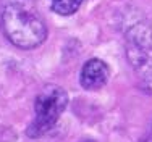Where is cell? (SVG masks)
Instances as JSON below:
<instances>
[{
  "instance_id": "1",
  "label": "cell",
  "mask_w": 152,
  "mask_h": 142,
  "mask_svg": "<svg viewBox=\"0 0 152 142\" xmlns=\"http://www.w3.org/2000/svg\"><path fill=\"white\" fill-rule=\"evenodd\" d=\"M0 26L5 37L23 50L36 49L47 37V26L41 15L20 0H13L3 7Z\"/></svg>"
},
{
  "instance_id": "2",
  "label": "cell",
  "mask_w": 152,
  "mask_h": 142,
  "mask_svg": "<svg viewBox=\"0 0 152 142\" xmlns=\"http://www.w3.org/2000/svg\"><path fill=\"white\" fill-rule=\"evenodd\" d=\"M68 105V94L60 86L49 84L37 94L34 100V119L26 134L32 139L47 134L58 121L60 115Z\"/></svg>"
},
{
  "instance_id": "3",
  "label": "cell",
  "mask_w": 152,
  "mask_h": 142,
  "mask_svg": "<svg viewBox=\"0 0 152 142\" xmlns=\"http://www.w3.org/2000/svg\"><path fill=\"white\" fill-rule=\"evenodd\" d=\"M108 76H110V70L105 61L100 58H91L83 65L79 82L86 90H97L107 84Z\"/></svg>"
},
{
  "instance_id": "4",
  "label": "cell",
  "mask_w": 152,
  "mask_h": 142,
  "mask_svg": "<svg viewBox=\"0 0 152 142\" xmlns=\"http://www.w3.org/2000/svg\"><path fill=\"white\" fill-rule=\"evenodd\" d=\"M128 60L131 63L133 70L137 74L139 84L146 92L152 94V58L147 55V52L144 49L137 45H129V49L126 50Z\"/></svg>"
},
{
  "instance_id": "5",
  "label": "cell",
  "mask_w": 152,
  "mask_h": 142,
  "mask_svg": "<svg viewBox=\"0 0 152 142\" xmlns=\"http://www.w3.org/2000/svg\"><path fill=\"white\" fill-rule=\"evenodd\" d=\"M128 39L133 45L147 50L152 49V26L149 23H136L128 29Z\"/></svg>"
},
{
  "instance_id": "6",
  "label": "cell",
  "mask_w": 152,
  "mask_h": 142,
  "mask_svg": "<svg viewBox=\"0 0 152 142\" xmlns=\"http://www.w3.org/2000/svg\"><path fill=\"white\" fill-rule=\"evenodd\" d=\"M83 3H84V0H52V10L58 15L68 16V15L78 12Z\"/></svg>"
}]
</instances>
